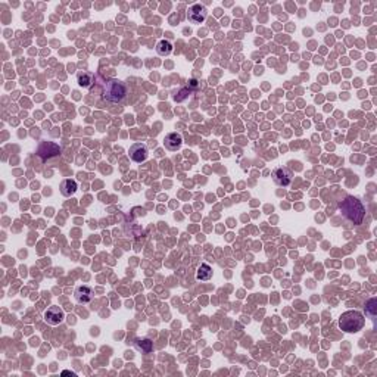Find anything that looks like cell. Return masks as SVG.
<instances>
[{"instance_id":"6da1fadb","label":"cell","mask_w":377,"mask_h":377,"mask_svg":"<svg viewBox=\"0 0 377 377\" xmlns=\"http://www.w3.org/2000/svg\"><path fill=\"white\" fill-rule=\"evenodd\" d=\"M339 209H341L342 215L348 221H351L354 224H361L362 218L365 215L364 205L361 204V201H358L354 196H346L344 201L339 202Z\"/></svg>"},{"instance_id":"7a4b0ae2","label":"cell","mask_w":377,"mask_h":377,"mask_svg":"<svg viewBox=\"0 0 377 377\" xmlns=\"http://www.w3.org/2000/svg\"><path fill=\"white\" fill-rule=\"evenodd\" d=\"M365 318L360 311L351 310L339 317V327L345 333H357L364 327Z\"/></svg>"},{"instance_id":"3957f363","label":"cell","mask_w":377,"mask_h":377,"mask_svg":"<svg viewBox=\"0 0 377 377\" xmlns=\"http://www.w3.org/2000/svg\"><path fill=\"white\" fill-rule=\"evenodd\" d=\"M127 96V87L121 80L109 79L103 86V99L112 103H120Z\"/></svg>"},{"instance_id":"277c9868","label":"cell","mask_w":377,"mask_h":377,"mask_svg":"<svg viewBox=\"0 0 377 377\" xmlns=\"http://www.w3.org/2000/svg\"><path fill=\"white\" fill-rule=\"evenodd\" d=\"M271 177H273V181L277 186L287 187V186H290V183L293 180V173L287 167H277V168L273 170Z\"/></svg>"},{"instance_id":"5b68a950","label":"cell","mask_w":377,"mask_h":377,"mask_svg":"<svg viewBox=\"0 0 377 377\" xmlns=\"http://www.w3.org/2000/svg\"><path fill=\"white\" fill-rule=\"evenodd\" d=\"M59 154H61V147L53 141H43L39 146V149H37V155H39L43 161L56 158V157H59Z\"/></svg>"},{"instance_id":"8992f818","label":"cell","mask_w":377,"mask_h":377,"mask_svg":"<svg viewBox=\"0 0 377 377\" xmlns=\"http://www.w3.org/2000/svg\"><path fill=\"white\" fill-rule=\"evenodd\" d=\"M206 15H208V11L204 5L201 3H195L192 5L190 8H188V12H187V19L190 21L192 24H201L206 19Z\"/></svg>"},{"instance_id":"52a82bcc","label":"cell","mask_w":377,"mask_h":377,"mask_svg":"<svg viewBox=\"0 0 377 377\" xmlns=\"http://www.w3.org/2000/svg\"><path fill=\"white\" fill-rule=\"evenodd\" d=\"M65 318V313L61 307L58 305H52L50 308H47V311L45 313V320L47 324L50 326H58L63 321Z\"/></svg>"},{"instance_id":"ba28073f","label":"cell","mask_w":377,"mask_h":377,"mask_svg":"<svg viewBox=\"0 0 377 377\" xmlns=\"http://www.w3.org/2000/svg\"><path fill=\"white\" fill-rule=\"evenodd\" d=\"M74 296H75V300H77L79 304H89V302H92L94 293H93V289L90 286L81 284V286L75 287Z\"/></svg>"},{"instance_id":"9c48e42d","label":"cell","mask_w":377,"mask_h":377,"mask_svg":"<svg viewBox=\"0 0 377 377\" xmlns=\"http://www.w3.org/2000/svg\"><path fill=\"white\" fill-rule=\"evenodd\" d=\"M130 158L134 161V162H144L146 158H147V147L146 144L143 143H134L131 147H130Z\"/></svg>"},{"instance_id":"30bf717a","label":"cell","mask_w":377,"mask_h":377,"mask_svg":"<svg viewBox=\"0 0 377 377\" xmlns=\"http://www.w3.org/2000/svg\"><path fill=\"white\" fill-rule=\"evenodd\" d=\"M77 188H79V186H77V181H75V180L65 178L61 183V193L65 198H71L75 192H77Z\"/></svg>"},{"instance_id":"8fae6325","label":"cell","mask_w":377,"mask_h":377,"mask_svg":"<svg viewBox=\"0 0 377 377\" xmlns=\"http://www.w3.org/2000/svg\"><path fill=\"white\" fill-rule=\"evenodd\" d=\"M181 143H183V139H181V136L178 133H170V134L165 136V140H164L165 147L168 150H173V152H174V150H177V149H180Z\"/></svg>"},{"instance_id":"7c38bea8","label":"cell","mask_w":377,"mask_h":377,"mask_svg":"<svg viewBox=\"0 0 377 377\" xmlns=\"http://www.w3.org/2000/svg\"><path fill=\"white\" fill-rule=\"evenodd\" d=\"M212 277V268L208 266V264H201L198 271H196V279L201 282H206Z\"/></svg>"},{"instance_id":"4fadbf2b","label":"cell","mask_w":377,"mask_h":377,"mask_svg":"<svg viewBox=\"0 0 377 377\" xmlns=\"http://www.w3.org/2000/svg\"><path fill=\"white\" fill-rule=\"evenodd\" d=\"M77 81L81 87H90L92 83H93V74L92 72H87V71H83V72H79L77 75Z\"/></svg>"},{"instance_id":"5bb4252c","label":"cell","mask_w":377,"mask_h":377,"mask_svg":"<svg viewBox=\"0 0 377 377\" xmlns=\"http://www.w3.org/2000/svg\"><path fill=\"white\" fill-rule=\"evenodd\" d=\"M173 52V45L167 40H161L157 45V53L159 56H168Z\"/></svg>"},{"instance_id":"9a60e30c","label":"cell","mask_w":377,"mask_h":377,"mask_svg":"<svg viewBox=\"0 0 377 377\" xmlns=\"http://www.w3.org/2000/svg\"><path fill=\"white\" fill-rule=\"evenodd\" d=\"M136 348H137V351H141V352H150L154 348V345L149 339L143 337V339H137L136 341Z\"/></svg>"},{"instance_id":"2e32d148","label":"cell","mask_w":377,"mask_h":377,"mask_svg":"<svg viewBox=\"0 0 377 377\" xmlns=\"http://www.w3.org/2000/svg\"><path fill=\"white\" fill-rule=\"evenodd\" d=\"M374 304H376V299L373 298V299H370L368 300V304H367V314L374 320V317H376V314H374Z\"/></svg>"},{"instance_id":"e0dca14e","label":"cell","mask_w":377,"mask_h":377,"mask_svg":"<svg viewBox=\"0 0 377 377\" xmlns=\"http://www.w3.org/2000/svg\"><path fill=\"white\" fill-rule=\"evenodd\" d=\"M66 374H72L74 377H75V373H72V371H68V370H65V371H62V376H66Z\"/></svg>"}]
</instances>
